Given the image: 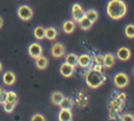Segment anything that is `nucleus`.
Wrapping results in <instances>:
<instances>
[{
	"instance_id": "f257e3e1",
	"label": "nucleus",
	"mask_w": 134,
	"mask_h": 121,
	"mask_svg": "<svg viewBox=\"0 0 134 121\" xmlns=\"http://www.w3.org/2000/svg\"><path fill=\"white\" fill-rule=\"evenodd\" d=\"M107 15L113 20H119L127 13V5L122 0H110L107 4Z\"/></svg>"
},
{
	"instance_id": "f03ea898",
	"label": "nucleus",
	"mask_w": 134,
	"mask_h": 121,
	"mask_svg": "<svg viewBox=\"0 0 134 121\" xmlns=\"http://www.w3.org/2000/svg\"><path fill=\"white\" fill-rule=\"evenodd\" d=\"M105 80H106V77H105L103 71L94 70L92 68L85 75V81H86L87 86L91 89L99 88L105 82Z\"/></svg>"
},
{
	"instance_id": "7ed1b4c3",
	"label": "nucleus",
	"mask_w": 134,
	"mask_h": 121,
	"mask_svg": "<svg viewBox=\"0 0 134 121\" xmlns=\"http://www.w3.org/2000/svg\"><path fill=\"white\" fill-rule=\"evenodd\" d=\"M17 15L19 17V19L23 20V21H28L32 18L34 16V11L31 9V7H29L28 5H21L18 7L17 9Z\"/></svg>"
},
{
	"instance_id": "20e7f679",
	"label": "nucleus",
	"mask_w": 134,
	"mask_h": 121,
	"mask_svg": "<svg viewBox=\"0 0 134 121\" xmlns=\"http://www.w3.org/2000/svg\"><path fill=\"white\" fill-rule=\"evenodd\" d=\"M113 82L119 89L126 88L129 84V76L126 73H124V72H118V73H116L114 75Z\"/></svg>"
},
{
	"instance_id": "39448f33",
	"label": "nucleus",
	"mask_w": 134,
	"mask_h": 121,
	"mask_svg": "<svg viewBox=\"0 0 134 121\" xmlns=\"http://www.w3.org/2000/svg\"><path fill=\"white\" fill-rule=\"evenodd\" d=\"M71 16L74 22H80L85 17V10L79 3H74L71 7Z\"/></svg>"
},
{
	"instance_id": "423d86ee",
	"label": "nucleus",
	"mask_w": 134,
	"mask_h": 121,
	"mask_svg": "<svg viewBox=\"0 0 134 121\" xmlns=\"http://www.w3.org/2000/svg\"><path fill=\"white\" fill-rule=\"evenodd\" d=\"M42 53H43V48H42V46L40 44H38V43H31L29 45V47H28V54H29L30 57H32V58L36 59L37 57L41 56Z\"/></svg>"
},
{
	"instance_id": "0eeeda50",
	"label": "nucleus",
	"mask_w": 134,
	"mask_h": 121,
	"mask_svg": "<svg viewBox=\"0 0 134 121\" xmlns=\"http://www.w3.org/2000/svg\"><path fill=\"white\" fill-rule=\"evenodd\" d=\"M51 55L55 58H61L65 55V46L61 43H55L51 46Z\"/></svg>"
},
{
	"instance_id": "6e6552de",
	"label": "nucleus",
	"mask_w": 134,
	"mask_h": 121,
	"mask_svg": "<svg viewBox=\"0 0 134 121\" xmlns=\"http://www.w3.org/2000/svg\"><path fill=\"white\" fill-rule=\"evenodd\" d=\"M116 57L122 62L128 60L131 57V51L128 47H120L116 51Z\"/></svg>"
},
{
	"instance_id": "1a4fd4ad",
	"label": "nucleus",
	"mask_w": 134,
	"mask_h": 121,
	"mask_svg": "<svg viewBox=\"0 0 134 121\" xmlns=\"http://www.w3.org/2000/svg\"><path fill=\"white\" fill-rule=\"evenodd\" d=\"M77 64L80 67L82 68H88L90 67V65L92 64V57L89 55V54H81L79 56V59H77Z\"/></svg>"
},
{
	"instance_id": "9d476101",
	"label": "nucleus",
	"mask_w": 134,
	"mask_h": 121,
	"mask_svg": "<svg viewBox=\"0 0 134 121\" xmlns=\"http://www.w3.org/2000/svg\"><path fill=\"white\" fill-rule=\"evenodd\" d=\"M2 80H3L5 86L10 87L16 81V75H15V73L13 71H5L3 76H2Z\"/></svg>"
},
{
	"instance_id": "9b49d317",
	"label": "nucleus",
	"mask_w": 134,
	"mask_h": 121,
	"mask_svg": "<svg viewBox=\"0 0 134 121\" xmlns=\"http://www.w3.org/2000/svg\"><path fill=\"white\" fill-rule=\"evenodd\" d=\"M74 68L70 65H68L67 63H63L60 67V73L63 77H70L73 74Z\"/></svg>"
},
{
	"instance_id": "f8f14e48",
	"label": "nucleus",
	"mask_w": 134,
	"mask_h": 121,
	"mask_svg": "<svg viewBox=\"0 0 134 121\" xmlns=\"http://www.w3.org/2000/svg\"><path fill=\"white\" fill-rule=\"evenodd\" d=\"M58 120L59 121H72V112H71V110L61 108V111L58 114Z\"/></svg>"
},
{
	"instance_id": "ddd939ff",
	"label": "nucleus",
	"mask_w": 134,
	"mask_h": 121,
	"mask_svg": "<svg viewBox=\"0 0 134 121\" xmlns=\"http://www.w3.org/2000/svg\"><path fill=\"white\" fill-rule=\"evenodd\" d=\"M115 64V56L112 53H106L103 55V66L106 68H111Z\"/></svg>"
},
{
	"instance_id": "4468645a",
	"label": "nucleus",
	"mask_w": 134,
	"mask_h": 121,
	"mask_svg": "<svg viewBox=\"0 0 134 121\" xmlns=\"http://www.w3.org/2000/svg\"><path fill=\"white\" fill-rule=\"evenodd\" d=\"M62 29L65 33L69 34L71 32H73V30L75 29V22L73 20H67L63 23V26H62Z\"/></svg>"
},
{
	"instance_id": "2eb2a0df",
	"label": "nucleus",
	"mask_w": 134,
	"mask_h": 121,
	"mask_svg": "<svg viewBox=\"0 0 134 121\" xmlns=\"http://www.w3.org/2000/svg\"><path fill=\"white\" fill-rule=\"evenodd\" d=\"M77 59H79V56H77L75 53H68V54L65 56V63H67L68 65L72 66L73 68H75L76 66H79Z\"/></svg>"
},
{
	"instance_id": "dca6fc26",
	"label": "nucleus",
	"mask_w": 134,
	"mask_h": 121,
	"mask_svg": "<svg viewBox=\"0 0 134 121\" xmlns=\"http://www.w3.org/2000/svg\"><path fill=\"white\" fill-rule=\"evenodd\" d=\"M5 101L6 102H9V103L17 104L18 101H19V97H18V95L15 92H13V91H6L5 92Z\"/></svg>"
},
{
	"instance_id": "f3484780",
	"label": "nucleus",
	"mask_w": 134,
	"mask_h": 121,
	"mask_svg": "<svg viewBox=\"0 0 134 121\" xmlns=\"http://www.w3.org/2000/svg\"><path fill=\"white\" fill-rule=\"evenodd\" d=\"M47 65H48V59H47L46 56L41 55V56H39V57L36 58V67L38 69L43 70V69H45L47 67Z\"/></svg>"
},
{
	"instance_id": "a211bd4d",
	"label": "nucleus",
	"mask_w": 134,
	"mask_h": 121,
	"mask_svg": "<svg viewBox=\"0 0 134 121\" xmlns=\"http://www.w3.org/2000/svg\"><path fill=\"white\" fill-rule=\"evenodd\" d=\"M64 97H65V96L63 95V93H62V92L55 91V92H53V93L51 94L50 100H51V102H52L54 105H59V104H60V102L63 100V98H64Z\"/></svg>"
},
{
	"instance_id": "6ab92c4d",
	"label": "nucleus",
	"mask_w": 134,
	"mask_h": 121,
	"mask_svg": "<svg viewBox=\"0 0 134 121\" xmlns=\"http://www.w3.org/2000/svg\"><path fill=\"white\" fill-rule=\"evenodd\" d=\"M58 35V30L54 27H47L45 28V38L49 41H52L57 38Z\"/></svg>"
},
{
	"instance_id": "aec40b11",
	"label": "nucleus",
	"mask_w": 134,
	"mask_h": 121,
	"mask_svg": "<svg viewBox=\"0 0 134 121\" xmlns=\"http://www.w3.org/2000/svg\"><path fill=\"white\" fill-rule=\"evenodd\" d=\"M34 37L39 41L45 39V28L43 26H37L34 29Z\"/></svg>"
},
{
	"instance_id": "412c9836",
	"label": "nucleus",
	"mask_w": 134,
	"mask_h": 121,
	"mask_svg": "<svg viewBox=\"0 0 134 121\" xmlns=\"http://www.w3.org/2000/svg\"><path fill=\"white\" fill-rule=\"evenodd\" d=\"M85 17L88 18L92 23H94V22H96V20L98 18V14L95 9H88L85 11Z\"/></svg>"
},
{
	"instance_id": "4be33fe9",
	"label": "nucleus",
	"mask_w": 134,
	"mask_h": 121,
	"mask_svg": "<svg viewBox=\"0 0 134 121\" xmlns=\"http://www.w3.org/2000/svg\"><path fill=\"white\" fill-rule=\"evenodd\" d=\"M92 24H93V23H92L88 18H86V17H84V18L79 22V25H80L81 29H83V30H88V29H90L91 26H92Z\"/></svg>"
},
{
	"instance_id": "5701e85b",
	"label": "nucleus",
	"mask_w": 134,
	"mask_h": 121,
	"mask_svg": "<svg viewBox=\"0 0 134 121\" xmlns=\"http://www.w3.org/2000/svg\"><path fill=\"white\" fill-rule=\"evenodd\" d=\"M72 105H73V102H72V100H71L70 98H68V97H64L63 100H62V101L60 102V104H59V106H60L61 108H65V110H71Z\"/></svg>"
},
{
	"instance_id": "b1692460",
	"label": "nucleus",
	"mask_w": 134,
	"mask_h": 121,
	"mask_svg": "<svg viewBox=\"0 0 134 121\" xmlns=\"http://www.w3.org/2000/svg\"><path fill=\"white\" fill-rule=\"evenodd\" d=\"M125 34L130 39H134V24H128L125 27Z\"/></svg>"
},
{
	"instance_id": "393cba45",
	"label": "nucleus",
	"mask_w": 134,
	"mask_h": 121,
	"mask_svg": "<svg viewBox=\"0 0 134 121\" xmlns=\"http://www.w3.org/2000/svg\"><path fill=\"white\" fill-rule=\"evenodd\" d=\"M2 105H3L4 112H6V113H12V112L15 110V106H16V104L9 103V102H6V101H4V102L2 103Z\"/></svg>"
},
{
	"instance_id": "a878e982",
	"label": "nucleus",
	"mask_w": 134,
	"mask_h": 121,
	"mask_svg": "<svg viewBox=\"0 0 134 121\" xmlns=\"http://www.w3.org/2000/svg\"><path fill=\"white\" fill-rule=\"evenodd\" d=\"M92 63L94 64V66H103V55H95L92 58Z\"/></svg>"
},
{
	"instance_id": "bb28decb",
	"label": "nucleus",
	"mask_w": 134,
	"mask_h": 121,
	"mask_svg": "<svg viewBox=\"0 0 134 121\" xmlns=\"http://www.w3.org/2000/svg\"><path fill=\"white\" fill-rule=\"evenodd\" d=\"M30 121H46V119H45V117L42 114L37 113V114H35V115L31 116Z\"/></svg>"
},
{
	"instance_id": "cd10ccee",
	"label": "nucleus",
	"mask_w": 134,
	"mask_h": 121,
	"mask_svg": "<svg viewBox=\"0 0 134 121\" xmlns=\"http://www.w3.org/2000/svg\"><path fill=\"white\" fill-rule=\"evenodd\" d=\"M121 121H134V117L130 113H125L121 115Z\"/></svg>"
},
{
	"instance_id": "c85d7f7f",
	"label": "nucleus",
	"mask_w": 134,
	"mask_h": 121,
	"mask_svg": "<svg viewBox=\"0 0 134 121\" xmlns=\"http://www.w3.org/2000/svg\"><path fill=\"white\" fill-rule=\"evenodd\" d=\"M5 92L1 87H0V104H2L5 101Z\"/></svg>"
},
{
	"instance_id": "c756f323",
	"label": "nucleus",
	"mask_w": 134,
	"mask_h": 121,
	"mask_svg": "<svg viewBox=\"0 0 134 121\" xmlns=\"http://www.w3.org/2000/svg\"><path fill=\"white\" fill-rule=\"evenodd\" d=\"M2 25H3V19L0 17V28L2 27Z\"/></svg>"
},
{
	"instance_id": "7c9ffc66",
	"label": "nucleus",
	"mask_w": 134,
	"mask_h": 121,
	"mask_svg": "<svg viewBox=\"0 0 134 121\" xmlns=\"http://www.w3.org/2000/svg\"><path fill=\"white\" fill-rule=\"evenodd\" d=\"M2 69H3V67H2V64H1V63H0V72H1V71H2Z\"/></svg>"
},
{
	"instance_id": "2f4dec72",
	"label": "nucleus",
	"mask_w": 134,
	"mask_h": 121,
	"mask_svg": "<svg viewBox=\"0 0 134 121\" xmlns=\"http://www.w3.org/2000/svg\"><path fill=\"white\" fill-rule=\"evenodd\" d=\"M133 74H134V69H133Z\"/></svg>"
},
{
	"instance_id": "473e14b6",
	"label": "nucleus",
	"mask_w": 134,
	"mask_h": 121,
	"mask_svg": "<svg viewBox=\"0 0 134 121\" xmlns=\"http://www.w3.org/2000/svg\"><path fill=\"white\" fill-rule=\"evenodd\" d=\"M133 117H134V116H133Z\"/></svg>"
}]
</instances>
